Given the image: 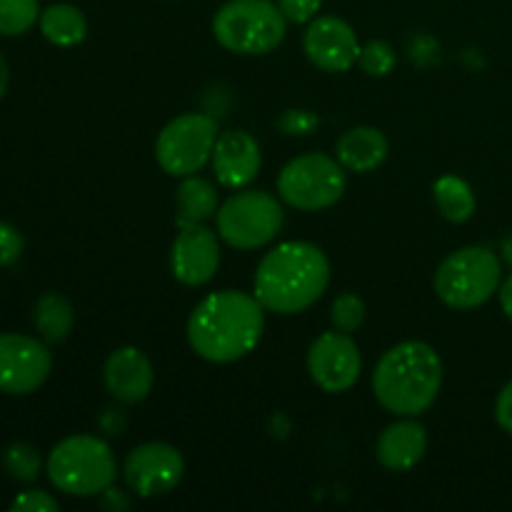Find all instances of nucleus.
<instances>
[{
    "mask_svg": "<svg viewBox=\"0 0 512 512\" xmlns=\"http://www.w3.org/2000/svg\"><path fill=\"white\" fill-rule=\"evenodd\" d=\"M53 358L45 340L20 333L0 335V393L28 395L48 380Z\"/></svg>",
    "mask_w": 512,
    "mask_h": 512,
    "instance_id": "nucleus-10",
    "label": "nucleus"
},
{
    "mask_svg": "<svg viewBox=\"0 0 512 512\" xmlns=\"http://www.w3.org/2000/svg\"><path fill=\"white\" fill-rule=\"evenodd\" d=\"M210 163L223 188L240 190L248 188L258 178L263 158H260V145L253 135L245 130H225L215 140Z\"/></svg>",
    "mask_w": 512,
    "mask_h": 512,
    "instance_id": "nucleus-15",
    "label": "nucleus"
},
{
    "mask_svg": "<svg viewBox=\"0 0 512 512\" xmlns=\"http://www.w3.org/2000/svg\"><path fill=\"white\" fill-rule=\"evenodd\" d=\"M363 370L360 348L348 333L330 330L318 335L308 350V373L325 393H345L353 388Z\"/></svg>",
    "mask_w": 512,
    "mask_h": 512,
    "instance_id": "nucleus-11",
    "label": "nucleus"
},
{
    "mask_svg": "<svg viewBox=\"0 0 512 512\" xmlns=\"http://www.w3.org/2000/svg\"><path fill=\"white\" fill-rule=\"evenodd\" d=\"M443 388V360L433 345L405 340L385 350L373 370L375 400L395 418L428 413Z\"/></svg>",
    "mask_w": 512,
    "mask_h": 512,
    "instance_id": "nucleus-3",
    "label": "nucleus"
},
{
    "mask_svg": "<svg viewBox=\"0 0 512 512\" xmlns=\"http://www.w3.org/2000/svg\"><path fill=\"white\" fill-rule=\"evenodd\" d=\"M433 195L443 218H448L450 223H465L473 218L475 193L468 180L458 178V175H443L435 180Z\"/></svg>",
    "mask_w": 512,
    "mask_h": 512,
    "instance_id": "nucleus-22",
    "label": "nucleus"
},
{
    "mask_svg": "<svg viewBox=\"0 0 512 512\" xmlns=\"http://www.w3.org/2000/svg\"><path fill=\"white\" fill-rule=\"evenodd\" d=\"M288 33V18L273 0H228L213 15V35L225 50L265 55Z\"/></svg>",
    "mask_w": 512,
    "mask_h": 512,
    "instance_id": "nucleus-5",
    "label": "nucleus"
},
{
    "mask_svg": "<svg viewBox=\"0 0 512 512\" xmlns=\"http://www.w3.org/2000/svg\"><path fill=\"white\" fill-rule=\"evenodd\" d=\"M3 465L10 478L18 480V483H33V480H38L40 468H43L38 450L28 443L8 445L3 453Z\"/></svg>",
    "mask_w": 512,
    "mask_h": 512,
    "instance_id": "nucleus-24",
    "label": "nucleus"
},
{
    "mask_svg": "<svg viewBox=\"0 0 512 512\" xmlns=\"http://www.w3.org/2000/svg\"><path fill=\"white\" fill-rule=\"evenodd\" d=\"M333 328L340 333H355L365 323V303L355 293H343L335 298L333 310H330Z\"/></svg>",
    "mask_w": 512,
    "mask_h": 512,
    "instance_id": "nucleus-26",
    "label": "nucleus"
},
{
    "mask_svg": "<svg viewBox=\"0 0 512 512\" xmlns=\"http://www.w3.org/2000/svg\"><path fill=\"white\" fill-rule=\"evenodd\" d=\"M428 450V433L415 418H403L388 425L375 443V455L383 468L393 473L413 470Z\"/></svg>",
    "mask_w": 512,
    "mask_h": 512,
    "instance_id": "nucleus-17",
    "label": "nucleus"
},
{
    "mask_svg": "<svg viewBox=\"0 0 512 512\" xmlns=\"http://www.w3.org/2000/svg\"><path fill=\"white\" fill-rule=\"evenodd\" d=\"M218 120L205 113H183L170 120L155 140V160L173 178H188L213 158Z\"/></svg>",
    "mask_w": 512,
    "mask_h": 512,
    "instance_id": "nucleus-9",
    "label": "nucleus"
},
{
    "mask_svg": "<svg viewBox=\"0 0 512 512\" xmlns=\"http://www.w3.org/2000/svg\"><path fill=\"white\" fill-rule=\"evenodd\" d=\"M103 380L108 393L125 405L143 403L155 383V370L148 355L140 348L125 345L113 350L105 360Z\"/></svg>",
    "mask_w": 512,
    "mask_h": 512,
    "instance_id": "nucleus-16",
    "label": "nucleus"
},
{
    "mask_svg": "<svg viewBox=\"0 0 512 512\" xmlns=\"http://www.w3.org/2000/svg\"><path fill=\"white\" fill-rule=\"evenodd\" d=\"M33 325L45 343H63L73 333V305L60 293L40 295L33 305Z\"/></svg>",
    "mask_w": 512,
    "mask_h": 512,
    "instance_id": "nucleus-20",
    "label": "nucleus"
},
{
    "mask_svg": "<svg viewBox=\"0 0 512 512\" xmlns=\"http://www.w3.org/2000/svg\"><path fill=\"white\" fill-rule=\"evenodd\" d=\"M495 420L505 433L512 435V380L500 390L498 400H495Z\"/></svg>",
    "mask_w": 512,
    "mask_h": 512,
    "instance_id": "nucleus-31",
    "label": "nucleus"
},
{
    "mask_svg": "<svg viewBox=\"0 0 512 512\" xmlns=\"http://www.w3.org/2000/svg\"><path fill=\"white\" fill-rule=\"evenodd\" d=\"M278 128L285 135H310L318 128V115L310 110H285L278 118Z\"/></svg>",
    "mask_w": 512,
    "mask_h": 512,
    "instance_id": "nucleus-28",
    "label": "nucleus"
},
{
    "mask_svg": "<svg viewBox=\"0 0 512 512\" xmlns=\"http://www.w3.org/2000/svg\"><path fill=\"white\" fill-rule=\"evenodd\" d=\"M218 190L210 180L188 175L178 188V223H205L218 215Z\"/></svg>",
    "mask_w": 512,
    "mask_h": 512,
    "instance_id": "nucleus-21",
    "label": "nucleus"
},
{
    "mask_svg": "<svg viewBox=\"0 0 512 512\" xmlns=\"http://www.w3.org/2000/svg\"><path fill=\"white\" fill-rule=\"evenodd\" d=\"M48 478L60 493L73 498L103 495L118 478V463L105 440L95 435H70L48 455Z\"/></svg>",
    "mask_w": 512,
    "mask_h": 512,
    "instance_id": "nucleus-4",
    "label": "nucleus"
},
{
    "mask_svg": "<svg viewBox=\"0 0 512 512\" xmlns=\"http://www.w3.org/2000/svg\"><path fill=\"white\" fill-rule=\"evenodd\" d=\"M305 55L315 68L325 73H345L358 63L360 43L355 30L335 15L310 20L303 38Z\"/></svg>",
    "mask_w": 512,
    "mask_h": 512,
    "instance_id": "nucleus-14",
    "label": "nucleus"
},
{
    "mask_svg": "<svg viewBox=\"0 0 512 512\" xmlns=\"http://www.w3.org/2000/svg\"><path fill=\"white\" fill-rule=\"evenodd\" d=\"M265 308L243 290H218L200 300L188 318V343L198 358L228 365L258 348Z\"/></svg>",
    "mask_w": 512,
    "mask_h": 512,
    "instance_id": "nucleus-1",
    "label": "nucleus"
},
{
    "mask_svg": "<svg viewBox=\"0 0 512 512\" xmlns=\"http://www.w3.org/2000/svg\"><path fill=\"white\" fill-rule=\"evenodd\" d=\"M328 283V255L308 240H288L260 260L253 295L268 313L298 315L323 298Z\"/></svg>",
    "mask_w": 512,
    "mask_h": 512,
    "instance_id": "nucleus-2",
    "label": "nucleus"
},
{
    "mask_svg": "<svg viewBox=\"0 0 512 512\" xmlns=\"http://www.w3.org/2000/svg\"><path fill=\"white\" fill-rule=\"evenodd\" d=\"M503 268L498 255L485 245H468L450 253L438 265L433 288L453 310H473L488 303L500 288Z\"/></svg>",
    "mask_w": 512,
    "mask_h": 512,
    "instance_id": "nucleus-6",
    "label": "nucleus"
},
{
    "mask_svg": "<svg viewBox=\"0 0 512 512\" xmlns=\"http://www.w3.org/2000/svg\"><path fill=\"white\" fill-rule=\"evenodd\" d=\"M100 505H103V510L120 512V510L130 508V498L123 493V490H118V488H113V485H110L108 490H103V500H100Z\"/></svg>",
    "mask_w": 512,
    "mask_h": 512,
    "instance_id": "nucleus-32",
    "label": "nucleus"
},
{
    "mask_svg": "<svg viewBox=\"0 0 512 512\" xmlns=\"http://www.w3.org/2000/svg\"><path fill=\"white\" fill-rule=\"evenodd\" d=\"M345 168L325 153H305L285 163L278 175V195L290 208L303 213L333 208L345 193Z\"/></svg>",
    "mask_w": 512,
    "mask_h": 512,
    "instance_id": "nucleus-8",
    "label": "nucleus"
},
{
    "mask_svg": "<svg viewBox=\"0 0 512 512\" xmlns=\"http://www.w3.org/2000/svg\"><path fill=\"white\" fill-rule=\"evenodd\" d=\"M185 460L178 448L168 443H143L128 453L123 478L138 498H158L180 485Z\"/></svg>",
    "mask_w": 512,
    "mask_h": 512,
    "instance_id": "nucleus-12",
    "label": "nucleus"
},
{
    "mask_svg": "<svg viewBox=\"0 0 512 512\" xmlns=\"http://www.w3.org/2000/svg\"><path fill=\"white\" fill-rule=\"evenodd\" d=\"M23 248L25 240L18 233V228L0 220V268H8V265L18 263V258L23 255Z\"/></svg>",
    "mask_w": 512,
    "mask_h": 512,
    "instance_id": "nucleus-27",
    "label": "nucleus"
},
{
    "mask_svg": "<svg viewBox=\"0 0 512 512\" xmlns=\"http://www.w3.org/2000/svg\"><path fill=\"white\" fill-rule=\"evenodd\" d=\"M220 245L218 235L203 223L180 225L170 248V270L178 283L188 288L210 283L218 273Z\"/></svg>",
    "mask_w": 512,
    "mask_h": 512,
    "instance_id": "nucleus-13",
    "label": "nucleus"
},
{
    "mask_svg": "<svg viewBox=\"0 0 512 512\" xmlns=\"http://www.w3.org/2000/svg\"><path fill=\"white\" fill-rule=\"evenodd\" d=\"M358 63L363 68V73L373 75V78H385L395 70V63H398V55H395V48L385 40H370L368 45L360 48Z\"/></svg>",
    "mask_w": 512,
    "mask_h": 512,
    "instance_id": "nucleus-25",
    "label": "nucleus"
},
{
    "mask_svg": "<svg viewBox=\"0 0 512 512\" xmlns=\"http://www.w3.org/2000/svg\"><path fill=\"white\" fill-rule=\"evenodd\" d=\"M218 235L235 250H258L283 230V205L265 190L240 188L218 208Z\"/></svg>",
    "mask_w": 512,
    "mask_h": 512,
    "instance_id": "nucleus-7",
    "label": "nucleus"
},
{
    "mask_svg": "<svg viewBox=\"0 0 512 512\" xmlns=\"http://www.w3.org/2000/svg\"><path fill=\"white\" fill-rule=\"evenodd\" d=\"M498 295H500V308H503V313L512 320V273L503 280V283H500Z\"/></svg>",
    "mask_w": 512,
    "mask_h": 512,
    "instance_id": "nucleus-33",
    "label": "nucleus"
},
{
    "mask_svg": "<svg viewBox=\"0 0 512 512\" xmlns=\"http://www.w3.org/2000/svg\"><path fill=\"white\" fill-rule=\"evenodd\" d=\"M40 33L45 40L60 48H73V45L83 43L88 35V20H85L83 10L75 8L70 3H55L40 10Z\"/></svg>",
    "mask_w": 512,
    "mask_h": 512,
    "instance_id": "nucleus-19",
    "label": "nucleus"
},
{
    "mask_svg": "<svg viewBox=\"0 0 512 512\" xmlns=\"http://www.w3.org/2000/svg\"><path fill=\"white\" fill-rule=\"evenodd\" d=\"M503 255H505V260H508V263L512 265V238H508L503 243Z\"/></svg>",
    "mask_w": 512,
    "mask_h": 512,
    "instance_id": "nucleus-35",
    "label": "nucleus"
},
{
    "mask_svg": "<svg viewBox=\"0 0 512 512\" xmlns=\"http://www.w3.org/2000/svg\"><path fill=\"white\" fill-rule=\"evenodd\" d=\"M388 150L390 145L383 130L358 125V128H350L340 135L338 143H335V158L350 173H373L375 168L385 163Z\"/></svg>",
    "mask_w": 512,
    "mask_h": 512,
    "instance_id": "nucleus-18",
    "label": "nucleus"
},
{
    "mask_svg": "<svg viewBox=\"0 0 512 512\" xmlns=\"http://www.w3.org/2000/svg\"><path fill=\"white\" fill-rule=\"evenodd\" d=\"M288 23H310L318 15L323 0H275Z\"/></svg>",
    "mask_w": 512,
    "mask_h": 512,
    "instance_id": "nucleus-30",
    "label": "nucleus"
},
{
    "mask_svg": "<svg viewBox=\"0 0 512 512\" xmlns=\"http://www.w3.org/2000/svg\"><path fill=\"white\" fill-rule=\"evenodd\" d=\"M40 20L38 0H0V35L15 38Z\"/></svg>",
    "mask_w": 512,
    "mask_h": 512,
    "instance_id": "nucleus-23",
    "label": "nucleus"
},
{
    "mask_svg": "<svg viewBox=\"0 0 512 512\" xmlns=\"http://www.w3.org/2000/svg\"><path fill=\"white\" fill-rule=\"evenodd\" d=\"M10 510H28V512H58V500L45 490H25L13 500Z\"/></svg>",
    "mask_w": 512,
    "mask_h": 512,
    "instance_id": "nucleus-29",
    "label": "nucleus"
},
{
    "mask_svg": "<svg viewBox=\"0 0 512 512\" xmlns=\"http://www.w3.org/2000/svg\"><path fill=\"white\" fill-rule=\"evenodd\" d=\"M8 83H10V70H8V63H5L3 53H0V98L8 93Z\"/></svg>",
    "mask_w": 512,
    "mask_h": 512,
    "instance_id": "nucleus-34",
    "label": "nucleus"
}]
</instances>
